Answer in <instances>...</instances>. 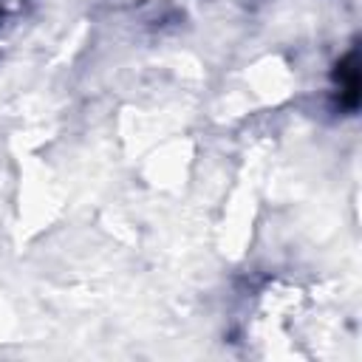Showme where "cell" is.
Instances as JSON below:
<instances>
[{
  "label": "cell",
  "instance_id": "1",
  "mask_svg": "<svg viewBox=\"0 0 362 362\" xmlns=\"http://www.w3.org/2000/svg\"><path fill=\"white\" fill-rule=\"evenodd\" d=\"M339 68V102L348 107V110H354L356 107V102H359V74H356V54L351 51L348 57H345V62L342 65H337Z\"/></svg>",
  "mask_w": 362,
  "mask_h": 362
}]
</instances>
